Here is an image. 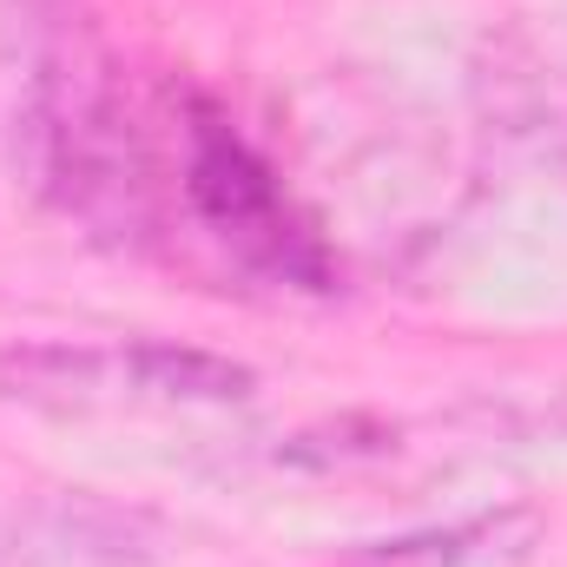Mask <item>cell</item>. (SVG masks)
I'll return each instance as SVG.
<instances>
[{"mask_svg": "<svg viewBox=\"0 0 567 567\" xmlns=\"http://www.w3.org/2000/svg\"><path fill=\"white\" fill-rule=\"evenodd\" d=\"M33 172L93 245L178 278L265 297H330L343 251L218 93L145 73L93 27H60L33 80Z\"/></svg>", "mask_w": 567, "mask_h": 567, "instance_id": "obj_1", "label": "cell"}, {"mask_svg": "<svg viewBox=\"0 0 567 567\" xmlns=\"http://www.w3.org/2000/svg\"><path fill=\"white\" fill-rule=\"evenodd\" d=\"M258 377L218 350L192 343H7L0 403L47 416L93 410H225L245 403Z\"/></svg>", "mask_w": 567, "mask_h": 567, "instance_id": "obj_2", "label": "cell"}, {"mask_svg": "<svg viewBox=\"0 0 567 567\" xmlns=\"http://www.w3.org/2000/svg\"><path fill=\"white\" fill-rule=\"evenodd\" d=\"M542 542V515L535 508H495V515H468L449 528H416V535H390V542H363L350 567H522Z\"/></svg>", "mask_w": 567, "mask_h": 567, "instance_id": "obj_3", "label": "cell"}, {"mask_svg": "<svg viewBox=\"0 0 567 567\" xmlns=\"http://www.w3.org/2000/svg\"><path fill=\"white\" fill-rule=\"evenodd\" d=\"M548 152H555V165L567 172V86H561V100L548 106Z\"/></svg>", "mask_w": 567, "mask_h": 567, "instance_id": "obj_4", "label": "cell"}]
</instances>
